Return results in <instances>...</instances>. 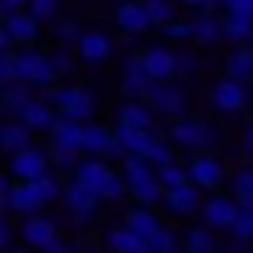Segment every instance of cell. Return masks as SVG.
I'll list each match as a JSON object with an SVG mask.
<instances>
[{
  "label": "cell",
  "instance_id": "29",
  "mask_svg": "<svg viewBox=\"0 0 253 253\" xmlns=\"http://www.w3.org/2000/svg\"><path fill=\"white\" fill-rule=\"evenodd\" d=\"M253 38V15H223V41L231 45H250Z\"/></svg>",
  "mask_w": 253,
  "mask_h": 253
},
{
  "label": "cell",
  "instance_id": "18",
  "mask_svg": "<svg viewBox=\"0 0 253 253\" xmlns=\"http://www.w3.org/2000/svg\"><path fill=\"white\" fill-rule=\"evenodd\" d=\"M142 60H145V67H149V75L157 82L160 79H179V52H171V48L153 45V48L142 52Z\"/></svg>",
  "mask_w": 253,
  "mask_h": 253
},
{
  "label": "cell",
  "instance_id": "48",
  "mask_svg": "<svg viewBox=\"0 0 253 253\" xmlns=\"http://www.w3.org/2000/svg\"><path fill=\"white\" fill-rule=\"evenodd\" d=\"M238 145H242V157L253 160V123H246V130H242V138H238Z\"/></svg>",
  "mask_w": 253,
  "mask_h": 253
},
{
  "label": "cell",
  "instance_id": "30",
  "mask_svg": "<svg viewBox=\"0 0 253 253\" xmlns=\"http://www.w3.org/2000/svg\"><path fill=\"white\" fill-rule=\"evenodd\" d=\"M182 246H186V253H216V250H220V242H216V235H212L209 223L190 227L186 235H182Z\"/></svg>",
  "mask_w": 253,
  "mask_h": 253
},
{
  "label": "cell",
  "instance_id": "24",
  "mask_svg": "<svg viewBox=\"0 0 253 253\" xmlns=\"http://www.w3.org/2000/svg\"><path fill=\"white\" fill-rule=\"evenodd\" d=\"M153 116H157V108H153L149 101H142V97H130L126 104H119L116 123H126V126H153Z\"/></svg>",
  "mask_w": 253,
  "mask_h": 253
},
{
  "label": "cell",
  "instance_id": "39",
  "mask_svg": "<svg viewBox=\"0 0 253 253\" xmlns=\"http://www.w3.org/2000/svg\"><path fill=\"white\" fill-rule=\"evenodd\" d=\"M30 11L41 23H52V19H60V0H30Z\"/></svg>",
  "mask_w": 253,
  "mask_h": 253
},
{
  "label": "cell",
  "instance_id": "3",
  "mask_svg": "<svg viewBox=\"0 0 253 253\" xmlns=\"http://www.w3.org/2000/svg\"><path fill=\"white\" fill-rule=\"evenodd\" d=\"M56 63L48 52H38L34 45H19V79L30 82L34 89H52L56 82Z\"/></svg>",
  "mask_w": 253,
  "mask_h": 253
},
{
  "label": "cell",
  "instance_id": "32",
  "mask_svg": "<svg viewBox=\"0 0 253 253\" xmlns=\"http://www.w3.org/2000/svg\"><path fill=\"white\" fill-rule=\"evenodd\" d=\"M231 194L238 198V205H253V160L231 175Z\"/></svg>",
  "mask_w": 253,
  "mask_h": 253
},
{
  "label": "cell",
  "instance_id": "45",
  "mask_svg": "<svg viewBox=\"0 0 253 253\" xmlns=\"http://www.w3.org/2000/svg\"><path fill=\"white\" fill-rule=\"evenodd\" d=\"M201 67L198 52H186V48H179V75H194Z\"/></svg>",
  "mask_w": 253,
  "mask_h": 253
},
{
  "label": "cell",
  "instance_id": "34",
  "mask_svg": "<svg viewBox=\"0 0 253 253\" xmlns=\"http://www.w3.org/2000/svg\"><path fill=\"white\" fill-rule=\"evenodd\" d=\"M157 175H160V182H164L168 190H175V186H186V182H194V179H190V164H179V160H171V164L157 168Z\"/></svg>",
  "mask_w": 253,
  "mask_h": 253
},
{
  "label": "cell",
  "instance_id": "36",
  "mask_svg": "<svg viewBox=\"0 0 253 253\" xmlns=\"http://www.w3.org/2000/svg\"><path fill=\"white\" fill-rule=\"evenodd\" d=\"M145 157H149V164H153V168L171 164V160H175V142H171V138H157V142L149 145V153H145Z\"/></svg>",
  "mask_w": 253,
  "mask_h": 253
},
{
  "label": "cell",
  "instance_id": "11",
  "mask_svg": "<svg viewBox=\"0 0 253 253\" xmlns=\"http://www.w3.org/2000/svg\"><path fill=\"white\" fill-rule=\"evenodd\" d=\"M19 238L34 250H45L52 238H60V227H56L52 216L45 212H34V216H23V227H19Z\"/></svg>",
  "mask_w": 253,
  "mask_h": 253
},
{
  "label": "cell",
  "instance_id": "42",
  "mask_svg": "<svg viewBox=\"0 0 253 253\" xmlns=\"http://www.w3.org/2000/svg\"><path fill=\"white\" fill-rule=\"evenodd\" d=\"M41 253H82V242H79V238H63L60 235V238H52Z\"/></svg>",
  "mask_w": 253,
  "mask_h": 253
},
{
  "label": "cell",
  "instance_id": "37",
  "mask_svg": "<svg viewBox=\"0 0 253 253\" xmlns=\"http://www.w3.org/2000/svg\"><path fill=\"white\" fill-rule=\"evenodd\" d=\"M231 235L242 238V242H253V205L238 209V220H235V227H231Z\"/></svg>",
  "mask_w": 253,
  "mask_h": 253
},
{
  "label": "cell",
  "instance_id": "43",
  "mask_svg": "<svg viewBox=\"0 0 253 253\" xmlns=\"http://www.w3.org/2000/svg\"><path fill=\"white\" fill-rule=\"evenodd\" d=\"M11 246H15V227H11V212H4V220H0V250L8 253Z\"/></svg>",
  "mask_w": 253,
  "mask_h": 253
},
{
  "label": "cell",
  "instance_id": "27",
  "mask_svg": "<svg viewBox=\"0 0 253 253\" xmlns=\"http://www.w3.org/2000/svg\"><path fill=\"white\" fill-rule=\"evenodd\" d=\"M30 134H34V130H30L19 116H11L8 123H0V145H4V153L26 149V145H30Z\"/></svg>",
  "mask_w": 253,
  "mask_h": 253
},
{
  "label": "cell",
  "instance_id": "7",
  "mask_svg": "<svg viewBox=\"0 0 253 253\" xmlns=\"http://www.w3.org/2000/svg\"><path fill=\"white\" fill-rule=\"evenodd\" d=\"M48 164H52V153L38 149V145H26V149L11 153V164L8 171L15 175V179H41V175H48Z\"/></svg>",
  "mask_w": 253,
  "mask_h": 253
},
{
  "label": "cell",
  "instance_id": "51",
  "mask_svg": "<svg viewBox=\"0 0 253 253\" xmlns=\"http://www.w3.org/2000/svg\"><path fill=\"white\" fill-rule=\"evenodd\" d=\"M82 253H112V250L104 246V238H101V242H82Z\"/></svg>",
  "mask_w": 253,
  "mask_h": 253
},
{
  "label": "cell",
  "instance_id": "17",
  "mask_svg": "<svg viewBox=\"0 0 253 253\" xmlns=\"http://www.w3.org/2000/svg\"><path fill=\"white\" fill-rule=\"evenodd\" d=\"M112 175H116V171L104 164V157H86V160H79V168H75V182H82V186L93 190V194H101V190L108 186Z\"/></svg>",
  "mask_w": 253,
  "mask_h": 253
},
{
  "label": "cell",
  "instance_id": "13",
  "mask_svg": "<svg viewBox=\"0 0 253 253\" xmlns=\"http://www.w3.org/2000/svg\"><path fill=\"white\" fill-rule=\"evenodd\" d=\"M153 75H149V67H145V60L142 56H130L126 60V67H123V79H119V86H123V93L126 97H149V89H153Z\"/></svg>",
  "mask_w": 253,
  "mask_h": 253
},
{
  "label": "cell",
  "instance_id": "6",
  "mask_svg": "<svg viewBox=\"0 0 253 253\" xmlns=\"http://www.w3.org/2000/svg\"><path fill=\"white\" fill-rule=\"evenodd\" d=\"M145 101H149L160 116H182V112H186V89L175 79H160V82H153Z\"/></svg>",
  "mask_w": 253,
  "mask_h": 253
},
{
  "label": "cell",
  "instance_id": "21",
  "mask_svg": "<svg viewBox=\"0 0 253 253\" xmlns=\"http://www.w3.org/2000/svg\"><path fill=\"white\" fill-rule=\"evenodd\" d=\"M153 209H157V205H138V201H134V209H130V212H126V220H123L126 227H130L138 238H142V242H145L149 235H157L160 227H164L160 212H153Z\"/></svg>",
  "mask_w": 253,
  "mask_h": 253
},
{
  "label": "cell",
  "instance_id": "12",
  "mask_svg": "<svg viewBox=\"0 0 253 253\" xmlns=\"http://www.w3.org/2000/svg\"><path fill=\"white\" fill-rule=\"evenodd\" d=\"M116 23H119V30H123L126 38H138V34H145V30L153 26L145 0H123V4L116 8Z\"/></svg>",
  "mask_w": 253,
  "mask_h": 253
},
{
  "label": "cell",
  "instance_id": "31",
  "mask_svg": "<svg viewBox=\"0 0 253 253\" xmlns=\"http://www.w3.org/2000/svg\"><path fill=\"white\" fill-rule=\"evenodd\" d=\"M138 242H142V238H138L134 231L126 227V223H116V227L104 231V246H108L112 253H134Z\"/></svg>",
  "mask_w": 253,
  "mask_h": 253
},
{
  "label": "cell",
  "instance_id": "14",
  "mask_svg": "<svg viewBox=\"0 0 253 253\" xmlns=\"http://www.w3.org/2000/svg\"><path fill=\"white\" fill-rule=\"evenodd\" d=\"M15 116L23 119L30 130H52V123L60 119V112H56V104L48 101V97H30Z\"/></svg>",
  "mask_w": 253,
  "mask_h": 253
},
{
  "label": "cell",
  "instance_id": "20",
  "mask_svg": "<svg viewBox=\"0 0 253 253\" xmlns=\"http://www.w3.org/2000/svg\"><path fill=\"white\" fill-rule=\"evenodd\" d=\"M82 130H86V123H75V119L60 116V119L52 123V130H48V138H52V149L82 153Z\"/></svg>",
  "mask_w": 253,
  "mask_h": 253
},
{
  "label": "cell",
  "instance_id": "38",
  "mask_svg": "<svg viewBox=\"0 0 253 253\" xmlns=\"http://www.w3.org/2000/svg\"><path fill=\"white\" fill-rule=\"evenodd\" d=\"M19 79V48L0 52V82H15Z\"/></svg>",
  "mask_w": 253,
  "mask_h": 253
},
{
  "label": "cell",
  "instance_id": "49",
  "mask_svg": "<svg viewBox=\"0 0 253 253\" xmlns=\"http://www.w3.org/2000/svg\"><path fill=\"white\" fill-rule=\"evenodd\" d=\"M23 8H30V0H0V11H4V15H11V11H23Z\"/></svg>",
  "mask_w": 253,
  "mask_h": 253
},
{
  "label": "cell",
  "instance_id": "4",
  "mask_svg": "<svg viewBox=\"0 0 253 253\" xmlns=\"http://www.w3.org/2000/svg\"><path fill=\"white\" fill-rule=\"evenodd\" d=\"M190 179L198 182L201 190H220L223 182H227V168H223V160L216 157V153L201 149L190 157Z\"/></svg>",
  "mask_w": 253,
  "mask_h": 253
},
{
  "label": "cell",
  "instance_id": "44",
  "mask_svg": "<svg viewBox=\"0 0 253 253\" xmlns=\"http://www.w3.org/2000/svg\"><path fill=\"white\" fill-rule=\"evenodd\" d=\"M56 38H60L63 45H79L82 30H79V26H75V23H60V26H56Z\"/></svg>",
  "mask_w": 253,
  "mask_h": 253
},
{
  "label": "cell",
  "instance_id": "25",
  "mask_svg": "<svg viewBox=\"0 0 253 253\" xmlns=\"http://www.w3.org/2000/svg\"><path fill=\"white\" fill-rule=\"evenodd\" d=\"M223 71L238 82H253V45H235L223 60Z\"/></svg>",
  "mask_w": 253,
  "mask_h": 253
},
{
  "label": "cell",
  "instance_id": "26",
  "mask_svg": "<svg viewBox=\"0 0 253 253\" xmlns=\"http://www.w3.org/2000/svg\"><path fill=\"white\" fill-rule=\"evenodd\" d=\"M164 194H168V186L160 182L157 171L138 179V182H130V198H134L138 205H164Z\"/></svg>",
  "mask_w": 253,
  "mask_h": 253
},
{
  "label": "cell",
  "instance_id": "1",
  "mask_svg": "<svg viewBox=\"0 0 253 253\" xmlns=\"http://www.w3.org/2000/svg\"><path fill=\"white\" fill-rule=\"evenodd\" d=\"M168 138H171L179 149H190V153H201V149H212L220 142L216 126L201 116H171V126H168Z\"/></svg>",
  "mask_w": 253,
  "mask_h": 253
},
{
  "label": "cell",
  "instance_id": "52",
  "mask_svg": "<svg viewBox=\"0 0 253 253\" xmlns=\"http://www.w3.org/2000/svg\"><path fill=\"white\" fill-rule=\"evenodd\" d=\"M8 253H41V250H34V246H26V242H23V246H11Z\"/></svg>",
  "mask_w": 253,
  "mask_h": 253
},
{
  "label": "cell",
  "instance_id": "23",
  "mask_svg": "<svg viewBox=\"0 0 253 253\" xmlns=\"http://www.w3.org/2000/svg\"><path fill=\"white\" fill-rule=\"evenodd\" d=\"M190 23H194V41L201 48H212L216 41H223V19H216L212 11H198Z\"/></svg>",
  "mask_w": 253,
  "mask_h": 253
},
{
  "label": "cell",
  "instance_id": "9",
  "mask_svg": "<svg viewBox=\"0 0 253 253\" xmlns=\"http://www.w3.org/2000/svg\"><path fill=\"white\" fill-rule=\"evenodd\" d=\"M238 198L235 194H216V198H209L205 205H201V216H205V223L212 231H231L238 220Z\"/></svg>",
  "mask_w": 253,
  "mask_h": 253
},
{
  "label": "cell",
  "instance_id": "28",
  "mask_svg": "<svg viewBox=\"0 0 253 253\" xmlns=\"http://www.w3.org/2000/svg\"><path fill=\"white\" fill-rule=\"evenodd\" d=\"M30 97H34V86H30V82H23V79L0 82V108L8 112V116H15V112L30 101Z\"/></svg>",
  "mask_w": 253,
  "mask_h": 253
},
{
  "label": "cell",
  "instance_id": "54",
  "mask_svg": "<svg viewBox=\"0 0 253 253\" xmlns=\"http://www.w3.org/2000/svg\"><path fill=\"white\" fill-rule=\"evenodd\" d=\"M250 45H253V38H250Z\"/></svg>",
  "mask_w": 253,
  "mask_h": 253
},
{
  "label": "cell",
  "instance_id": "46",
  "mask_svg": "<svg viewBox=\"0 0 253 253\" xmlns=\"http://www.w3.org/2000/svg\"><path fill=\"white\" fill-rule=\"evenodd\" d=\"M48 56H52V63H56V71H60V75H71V71H75V60H71V52L56 48V52H48Z\"/></svg>",
  "mask_w": 253,
  "mask_h": 253
},
{
  "label": "cell",
  "instance_id": "33",
  "mask_svg": "<svg viewBox=\"0 0 253 253\" xmlns=\"http://www.w3.org/2000/svg\"><path fill=\"white\" fill-rule=\"evenodd\" d=\"M145 242H149V250H153V253H186V246H182V238L175 235L171 227H160L157 235H149V238H145Z\"/></svg>",
  "mask_w": 253,
  "mask_h": 253
},
{
  "label": "cell",
  "instance_id": "53",
  "mask_svg": "<svg viewBox=\"0 0 253 253\" xmlns=\"http://www.w3.org/2000/svg\"><path fill=\"white\" fill-rule=\"evenodd\" d=\"M134 253H153V250H149V242H138V246H134Z\"/></svg>",
  "mask_w": 253,
  "mask_h": 253
},
{
  "label": "cell",
  "instance_id": "35",
  "mask_svg": "<svg viewBox=\"0 0 253 253\" xmlns=\"http://www.w3.org/2000/svg\"><path fill=\"white\" fill-rule=\"evenodd\" d=\"M145 8H149L153 26H160V30L168 23H175V0H145Z\"/></svg>",
  "mask_w": 253,
  "mask_h": 253
},
{
  "label": "cell",
  "instance_id": "50",
  "mask_svg": "<svg viewBox=\"0 0 253 253\" xmlns=\"http://www.w3.org/2000/svg\"><path fill=\"white\" fill-rule=\"evenodd\" d=\"M182 4H186V8H194V11H212L220 0H182Z\"/></svg>",
  "mask_w": 253,
  "mask_h": 253
},
{
  "label": "cell",
  "instance_id": "15",
  "mask_svg": "<svg viewBox=\"0 0 253 253\" xmlns=\"http://www.w3.org/2000/svg\"><path fill=\"white\" fill-rule=\"evenodd\" d=\"M4 30L15 38V45H34V41L41 38V19L34 15L30 8L11 11V15H4Z\"/></svg>",
  "mask_w": 253,
  "mask_h": 253
},
{
  "label": "cell",
  "instance_id": "47",
  "mask_svg": "<svg viewBox=\"0 0 253 253\" xmlns=\"http://www.w3.org/2000/svg\"><path fill=\"white\" fill-rule=\"evenodd\" d=\"M220 4L231 15H253V0H220Z\"/></svg>",
  "mask_w": 253,
  "mask_h": 253
},
{
  "label": "cell",
  "instance_id": "5",
  "mask_svg": "<svg viewBox=\"0 0 253 253\" xmlns=\"http://www.w3.org/2000/svg\"><path fill=\"white\" fill-rule=\"evenodd\" d=\"M82 153L89 157H123V145L116 138V126H104V123H86L82 130Z\"/></svg>",
  "mask_w": 253,
  "mask_h": 253
},
{
  "label": "cell",
  "instance_id": "22",
  "mask_svg": "<svg viewBox=\"0 0 253 253\" xmlns=\"http://www.w3.org/2000/svg\"><path fill=\"white\" fill-rule=\"evenodd\" d=\"M116 138L119 145H123V157L126 153H149V145L157 142V134H153V126H126V123H116Z\"/></svg>",
  "mask_w": 253,
  "mask_h": 253
},
{
  "label": "cell",
  "instance_id": "40",
  "mask_svg": "<svg viewBox=\"0 0 253 253\" xmlns=\"http://www.w3.org/2000/svg\"><path fill=\"white\" fill-rule=\"evenodd\" d=\"M52 153V168L56 171H71L75 175V168H79V153H71V149H48Z\"/></svg>",
  "mask_w": 253,
  "mask_h": 253
},
{
  "label": "cell",
  "instance_id": "10",
  "mask_svg": "<svg viewBox=\"0 0 253 253\" xmlns=\"http://www.w3.org/2000/svg\"><path fill=\"white\" fill-rule=\"evenodd\" d=\"M246 86H250V82H238V79H231V75H227V79H220L212 86V93H209V97H212V104L220 112L235 116V112H242L246 104H250V89H246Z\"/></svg>",
  "mask_w": 253,
  "mask_h": 253
},
{
  "label": "cell",
  "instance_id": "41",
  "mask_svg": "<svg viewBox=\"0 0 253 253\" xmlns=\"http://www.w3.org/2000/svg\"><path fill=\"white\" fill-rule=\"evenodd\" d=\"M164 38H168V41H190V38H194V23H182V19H175V23L164 26Z\"/></svg>",
  "mask_w": 253,
  "mask_h": 253
},
{
  "label": "cell",
  "instance_id": "19",
  "mask_svg": "<svg viewBox=\"0 0 253 253\" xmlns=\"http://www.w3.org/2000/svg\"><path fill=\"white\" fill-rule=\"evenodd\" d=\"M75 52H79V60H86V63H104L112 56V38L101 34V30H82Z\"/></svg>",
  "mask_w": 253,
  "mask_h": 253
},
{
  "label": "cell",
  "instance_id": "16",
  "mask_svg": "<svg viewBox=\"0 0 253 253\" xmlns=\"http://www.w3.org/2000/svg\"><path fill=\"white\" fill-rule=\"evenodd\" d=\"M164 209L171 216H194L201 212V186L198 182H186V186H175L164 194Z\"/></svg>",
  "mask_w": 253,
  "mask_h": 253
},
{
  "label": "cell",
  "instance_id": "2",
  "mask_svg": "<svg viewBox=\"0 0 253 253\" xmlns=\"http://www.w3.org/2000/svg\"><path fill=\"white\" fill-rule=\"evenodd\" d=\"M45 97L56 104V112L75 123H93V112H97V101L86 86H52L45 89Z\"/></svg>",
  "mask_w": 253,
  "mask_h": 253
},
{
  "label": "cell",
  "instance_id": "8",
  "mask_svg": "<svg viewBox=\"0 0 253 253\" xmlns=\"http://www.w3.org/2000/svg\"><path fill=\"white\" fill-rule=\"evenodd\" d=\"M63 201H67V209H71L75 223H93L97 205H101V194H93V190H86L82 182L71 179L67 186H63Z\"/></svg>",
  "mask_w": 253,
  "mask_h": 253
}]
</instances>
